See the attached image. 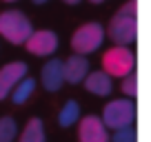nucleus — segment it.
Masks as SVG:
<instances>
[{
    "label": "nucleus",
    "instance_id": "1",
    "mask_svg": "<svg viewBox=\"0 0 151 142\" xmlns=\"http://www.w3.org/2000/svg\"><path fill=\"white\" fill-rule=\"evenodd\" d=\"M107 33L116 44H122V47H129V44L136 42V36H138V5H136V0L124 2L111 16Z\"/></svg>",
    "mask_w": 151,
    "mask_h": 142
},
{
    "label": "nucleus",
    "instance_id": "2",
    "mask_svg": "<svg viewBox=\"0 0 151 142\" xmlns=\"http://www.w3.org/2000/svg\"><path fill=\"white\" fill-rule=\"evenodd\" d=\"M33 27L31 20L18 9H7L0 14V36L11 44H27Z\"/></svg>",
    "mask_w": 151,
    "mask_h": 142
},
{
    "label": "nucleus",
    "instance_id": "3",
    "mask_svg": "<svg viewBox=\"0 0 151 142\" xmlns=\"http://www.w3.org/2000/svg\"><path fill=\"white\" fill-rule=\"evenodd\" d=\"M133 120H136V104H133L131 98L113 100V102H109L102 109V122L111 131L133 127Z\"/></svg>",
    "mask_w": 151,
    "mask_h": 142
},
{
    "label": "nucleus",
    "instance_id": "4",
    "mask_svg": "<svg viewBox=\"0 0 151 142\" xmlns=\"http://www.w3.org/2000/svg\"><path fill=\"white\" fill-rule=\"evenodd\" d=\"M104 42V29L98 22H85L73 31L71 36V49L78 56H89L98 51Z\"/></svg>",
    "mask_w": 151,
    "mask_h": 142
},
{
    "label": "nucleus",
    "instance_id": "5",
    "mask_svg": "<svg viewBox=\"0 0 151 142\" xmlns=\"http://www.w3.org/2000/svg\"><path fill=\"white\" fill-rule=\"evenodd\" d=\"M133 65H136V58L133 51L129 47L122 44H116V47L107 49L102 56V71L109 73L111 78H127L133 73Z\"/></svg>",
    "mask_w": 151,
    "mask_h": 142
},
{
    "label": "nucleus",
    "instance_id": "6",
    "mask_svg": "<svg viewBox=\"0 0 151 142\" xmlns=\"http://www.w3.org/2000/svg\"><path fill=\"white\" fill-rule=\"evenodd\" d=\"M27 65L22 60H14L7 62L5 67H0V100L11 98L14 89L27 78Z\"/></svg>",
    "mask_w": 151,
    "mask_h": 142
},
{
    "label": "nucleus",
    "instance_id": "7",
    "mask_svg": "<svg viewBox=\"0 0 151 142\" xmlns=\"http://www.w3.org/2000/svg\"><path fill=\"white\" fill-rule=\"evenodd\" d=\"M78 142H111L109 129L98 115H85L78 122Z\"/></svg>",
    "mask_w": 151,
    "mask_h": 142
},
{
    "label": "nucleus",
    "instance_id": "8",
    "mask_svg": "<svg viewBox=\"0 0 151 142\" xmlns=\"http://www.w3.org/2000/svg\"><path fill=\"white\" fill-rule=\"evenodd\" d=\"M27 51L31 56H38V58H49L56 53L58 49V36L49 29H38V31L31 33V38L27 40Z\"/></svg>",
    "mask_w": 151,
    "mask_h": 142
},
{
    "label": "nucleus",
    "instance_id": "9",
    "mask_svg": "<svg viewBox=\"0 0 151 142\" xmlns=\"http://www.w3.org/2000/svg\"><path fill=\"white\" fill-rule=\"evenodd\" d=\"M40 82H42V87L47 91H51V93H56V91L62 89V85H65V62L58 60V58H49L47 62H45L42 71H40Z\"/></svg>",
    "mask_w": 151,
    "mask_h": 142
},
{
    "label": "nucleus",
    "instance_id": "10",
    "mask_svg": "<svg viewBox=\"0 0 151 142\" xmlns=\"http://www.w3.org/2000/svg\"><path fill=\"white\" fill-rule=\"evenodd\" d=\"M89 73L91 71H89V60H87V56L73 53L71 58L65 60V80L69 82V85H80V82H85Z\"/></svg>",
    "mask_w": 151,
    "mask_h": 142
},
{
    "label": "nucleus",
    "instance_id": "11",
    "mask_svg": "<svg viewBox=\"0 0 151 142\" xmlns=\"http://www.w3.org/2000/svg\"><path fill=\"white\" fill-rule=\"evenodd\" d=\"M85 89L89 91V93H93V95L104 98V95H109L111 89H113V78L109 76V73H104V71H91L89 76H87V80H85Z\"/></svg>",
    "mask_w": 151,
    "mask_h": 142
},
{
    "label": "nucleus",
    "instance_id": "12",
    "mask_svg": "<svg viewBox=\"0 0 151 142\" xmlns=\"http://www.w3.org/2000/svg\"><path fill=\"white\" fill-rule=\"evenodd\" d=\"M18 142H45V124L40 118H31L24 124L22 133L18 136Z\"/></svg>",
    "mask_w": 151,
    "mask_h": 142
},
{
    "label": "nucleus",
    "instance_id": "13",
    "mask_svg": "<svg viewBox=\"0 0 151 142\" xmlns=\"http://www.w3.org/2000/svg\"><path fill=\"white\" fill-rule=\"evenodd\" d=\"M78 120H80V104L76 102V100H67V102L62 104L60 113H58V124H60L62 129H69V127H73Z\"/></svg>",
    "mask_w": 151,
    "mask_h": 142
},
{
    "label": "nucleus",
    "instance_id": "14",
    "mask_svg": "<svg viewBox=\"0 0 151 142\" xmlns=\"http://www.w3.org/2000/svg\"><path fill=\"white\" fill-rule=\"evenodd\" d=\"M33 91H36V80L27 76V78H24V80L14 89V93H11V102H14V104H24V102L33 95Z\"/></svg>",
    "mask_w": 151,
    "mask_h": 142
},
{
    "label": "nucleus",
    "instance_id": "15",
    "mask_svg": "<svg viewBox=\"0 0 151 142\" xmlns=\"http://www.w3.org/2000/svg\"><path fill=\"white\" fill-rule=\"evenodd\" d=\"M18 138V124L14 118H0V142H14Z\"/></svg>",
    "mask_w": 151,
    "mask_h": 142
},
{
    "label": "nucleus",
    "instance_id": "16",
    "mask_svg": "<svg viewBox=\"0 0 151 142\" xmlns=\"http://www.w3.org/2000/svg\"><path fill=\"white\" fill-rule=\"evenodd\" d=\"M120 89H122V93L127 95V98H136L138 95V80H136V76H127V78H122V87H120Z\"/></svg>",
    "mask_w": 151,
    "mask_h": 142
},
{
    "label": "nucleus",
    "instance_id": "17",
    "mask_svg": "<svg viewBox=\"0 0 151 142\" xmlns=\"http://www.w3.org/2000/svg\"><path fill=\"white\" fill-rule=\"evenodd\" d=\"M111 142H136V131H133V127L113 131V140Z\"/></svg>",
    "mask_w": 151,
    "mask_h": 142
},
{
    "label": "nucleus",
    "instance_id": "18",
    "mask_svg": "<svg viewBox=\"0 0 151 142\" xmlns=\"http://www.w3.org/2000/svg\"><path fill=\"white\" fill-rule=\"evenodd\" d=\"M62 2H65V5H80L82 0H62Z\"/></svg>",
    "mask_w": 151,
    "mask_h": 142
},
{
    "label": "nucleus",
    "instance_id": "19",
    "mask_svg": "<svg viewBox=\"0 0 151 142\" xmlns=\"http://www.w3.org/2000/svg\"><path fill=\"white\" fill-rule=\"evenodd\" d=\"M31 2H33V5H47L49 0H31Z\"/></svg>",
    "mask_w": 151,
    "mask_h": 142
},
{
    "label": "nucleus",
    "instance_id": "20",
    "mask_svg": "<svg viewBox=\"0 0 151 142\" xmlns=\"http://www.w3.org/2000/svg\"><path fill=\"white\" fill-rule=\"evenodd\" d=\"M89 2H93V5H100V2H104V0H89Z\"/></svg>",
    "mask_w": 151,
    "mask_h": 142
},
{
    "label": "nucleus",
    "instance_id": "21",
    "mask_svg": "<svg viewBox=\"0 0 151 142\" xmlns=\"http://www.w3.org/2000/svg\"><path fill=\"white\" fill-rule=\"evenodd\" d=\"M5 2H16V0H5Z\"/></svg>",
    "mask_w": 151,
    "mask_h": 142
}]
</instances>
